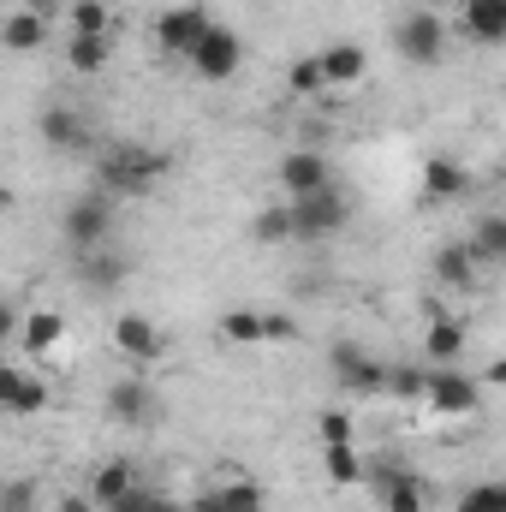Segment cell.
Returning <instances> with one entry per match:
<instances>
[{
	"label": "cell",
	"instance_id": "cell-1",
	"mask_svg": "<svg viewBox=\"0 0 506 512\" xmlns=\"http://www.w3.org/2000/svg\"><path fill=\"white\" fill-rule=\"evenodd\" d=\"M167 173H173V155H167V149H149V143H114V149H102V161H96V179H102L108 197H143V191H155Z\"/></svg>",
	"mask_w": 506,
	"mask_h": 512
},
{
	"label": "cell",
	"instance_id": "cell-2",
	"mask_svg": "<svg viewBox=\"0 0 506 512\" xmlns=\"http://www.w3.org/2000/svg\"><path fill=\"white\" fill-rule=\"evenodd\" d=\"M286 221H292V239L298 245H322V239H334L352 221V203H346V191L322 185L310 197H286Z\"/></svg>",
	"mask_w": 506,
	"mask_h": 512
},
{
	"label": "cell",
	"instance_id": "cell-3",
	"mask_svg": "<svg viewBox=\"0 0 506 512\" xmlns=\"http://www.w3.org/2000/svg\"><path fill=\"white\" fill-rule=\"evenodd\" d=\"M60 233H66L72 256L102 251V245L114 239V197H108V191H90V197L66 203V215H60Z\"/></svg>",
	"mask_w": 506,
	"mask_h": 512
},
{
	"label": "cell",
	"instance_id": "cell-4",
	"mask_svg": "<svg viewBox=\"0 0 506 512\" xmlns=\"http://www.w3.org/2000/svg\"><path fill=\"white\" fill-rule=\"evenodd\" d=\"M215 334H221L227 346H274V340H292V334H298V322H292V316H280V310L233 304V310L215 322Z\"/></svg>",
	"mask_w": 506,
	"mask_h": 512
},
{
	"label": "cell",
	"instance_id": "cell-5",
	"mask_svg": "<svg viewBox=\"0 0 506 512\" xmlns=\"http://www.w3.org/2000/svg\"><path fill=\"white\" fill-rule=\"evenodd\" d=\"M393 48H399L405 66H435L441 48H447V24H441L429 6H411V12L393 24Z\"/></svg>",
	"mask_w": 506,
	"mask_h": 512
},
{
	"label": "cell",
	"instance_id": "cell-6",
	"mask_svg": "<svg viewBox=\"0 0 506 512\" xmlns=\"http://www.w3.org/2000/svg\"><path fill=\"white\" fill-rule=\"evenodd\" d=\"M185 60H191V72H197L203 84H227V78L245 66V42H239V30L209 24V30H203V42H197Z\"/></svg>",
	"mask_w": 506,
	"mask_h": 512
},
{
	"label": "cell",
	"instance_id": "cell-7",
	"mask_svg": "<svg viewBox=\"0 0 506 512\" xmlns=\"http://www.w3.org/2000/svg\"><path fill=\"white\" fill-rule=\"evenodd\" d=\"M423 405H435V411H447V417H477V411H483V382L465 376L459 364H447V370L423 376Z\"/></svg>",
	"mask_w": 506,
	"mask_h": 512
},
{
	"label": "cell",
	"instance_id": "cell-8",
	"mask_svg": "<svg viewBox=\"0 0 506 512\" xmlns=\"http://www.w3.org/2000/svg\"><path fill=\"white\" fill-rule=\"evenodd\" d=\"M328 370H334V382L346 387V393H358V399H376L381 387H387V370H381L364 346H352V340H340L328 352Z\"/></svg>",
	"mask_w": 506,
	"mask_h": 512
},
{
	"label": "cell",
	"instance_id": "cell-9",
	"mask_svg": "<svg viewBox=\"0 0 506 512\" xmlns=\"http://www.w3.org/2000/svg\"><path fill=\"white\" fill-rule=\"evenodd\" d=\"M209 24H215V18H209L203 6H167V12L155 18V42H161L167 54H179V60H185V54L203 42V30H209Z\"/></svg>",
	"mask_w": 506,
	"mask_h": 512
},
{
	"label": "cell",
	"instance_id": "cell-10",
	"mask_svg": "<svg viewBox=\"0 0 506 512\" xmlns=\"http://www.w3.org/2000/svg\"><path fill=\"white\" fill-rule=\"evenodd\" d=\"M322 185H334L322 149H292V155H280V191H286V197H310V191H322Z\"/></svg>",
	"mask_w": 506,
	"mask_h": 512
},
{
	"label": "cell",
	"instance_id": "cell-11",
	"mask_svg": "<svg viewBox=\"0 0 506 512\" xmlns=\"http://www.w3.org/2000/svg\"><path fill=\"white\" fill-rule=\"evenodd\" d=\"M465 346H471L465 322H459V316H447V310H435V316H429V328H423V358H429L435 370H447V364H459V358H465Z\"/></svg>",
	"mask_w": 506,
	"mask_h": 512
},
{
	"label": "cell",
	"instance_id": "cell-12",
	"mask_svg": "<svg viewBox=\"0 0 506 512\" xmlns=\"http://www.w3.org/2000/svg\"><path fill=\"white\" fill-rule=\"evenodd\" d=\"M114 346L126 352L131 364H155V358L167 352L161 328H155L149 316H137V310H126V316H114Z\"/></svg>",
	"mask_w": 506,
	"mask_h": 512
},
{
	"label": "cell",
	"instance_id": "cell-13",
	"mask_svg": "<svg viewBox=\"0 0 506 512\" xmlns=\"http://www.w3.org/2000/svg\"><path fill=\"white\" fill-rule=\"evenodd\" d=\"M376 489H381V512H423V507H429L423 477H417V471H405V465H381Z\"/></svg>",
	"mask_w": 506,
	"mask_h": 512
},
{
	"label": "cell",
	"instance_id": "cell-14",
	"mask_svg": "<svg viewBox=\"0 0 506 512\" xmlns=\"http://www.w3.org/2000/svg\"><path fill=\"white\" fill-rule=\"evenodd\" d=\"M316 66H322V84H328V90H352V84H364L370 54H364L358 42H328V48L316 54Z\"/></svg>",
	"mask_w": 506,
	"mask_h": 512
},
{
	"label": "cell",
	"instance_id": "cell-15",
	"mask_svg": "<svg viewBox=\"0 0 506 512\" xmlns=\"http://www.w3.org/2000/svg\"><path fill=\"white\" fill-rule=\"evenodd\" d=\"M42 42H48V18H42L36 6L0 12V48H6V54H36Z\"/></svg>",
	"mask_w": 506,
	"mask_h": 512
},
{
	"label": "cell",
	"instance_id": "cell-16",
	"mask_svg": "<svg viewBox=\"0 0 506 512\" xmlns=\"http://www.w3.org/2000/svg\"><path fill=\"white\" fill-rule=\"evenodd\" d=\"M465 191H471L465 161H453V155H429L423 161V203H459Z\"/></svg>",
	"mask_w": 506,
	"mask_h": 512
},
{
	"label": "cell",
	"instance_id": "cell-17",
	"mask_svg": "<svg viewBox=\"0 0 506 512\" xmlns=\"http://www.w3.org/2000/svg\"><path fill=\"white\" fill-rule=\"evenodd\" d=\"M36 131H42V143H48V149H84V143H90L84 114H78V108H66V102H48V108L36 114Z\"/></svg>",
	"mask_w": 506,
	"mask_h": 512
},
{
	"label": "cell",
	"instance_id": "cell-18",
	"mask_svg": "<svg viewBox=\"0 0 506 512\" xmlns=\"http://www.w3.org/2000/svg\"><path fill=\"white\" fill-rule=\"evenodd\" d=\"M42 405H48V382H42V376H24V370L6 364V376H0V411H12V417H36Z\"/></svg>",
	"mask_w": 506,
	"mask_h": 512
},
{
	"label": "cell",
	"instance_id": "cell-19",
	"mask_svg": "<svg viewBox=\"0 0 506 512\" xmlns=\"http://www.w3.org/2000/svg\"><path fill=\"white\" fill-rule=\"evenodd\" d=\"M78 280H84L90 292H120V286L131 280V262L114 256L108 245H102V251H84L78 256Z\"/></svg>",
	"mask_w": 506,
	"mask_h": 512
},
{
	"label": "cell",
	"instance_id": "cell-20",
	"mask_svg": "<svg viewBox=\"0 0 506 512\" xmlns=\"http://www.w3.org/2000/svg\"><path fill=\"white\" fill-rule=\"evenodd\" d=\"M459 18H465V30H471L483 48H501L506 42V0H465Z\"/></svg>",
	"mask_w": 506,
	"mask_h": 512
},
{
	"label": "cell",
	"instance_id": "cell-21",
	"mask_svg": "<svg viewBox=\"0 0 506 512\" xmlns=\"http://www.w3.org/2000/svg\"><path fill=\"white\" fill-rule=\"evenodd\" d=\"M126 489H137V465H131V459H108V465H96V477H90L84 495H90L96 507H114Z\"/></svg>",
	"mask_w": 506,
	"mask_h": 512
},
{
	"label": "cell",
	"instance_id": "cell-22",
	"mask_svg": "<svg viewBox=\"0 0 506 512\" xmlns=\"http://www.w3.org/2000/svg\"><path fill=\"white\" fill-rule=\"evenodd\" d=\"M18 340H24V352H54L66 340V316L60 310H30V316H18Z\"/></svg>",
	"mask_w": 506,
	"mask_h": 512
},
{
	"label": "cell",
	"instance_id": "cell-23",
	"mask_svg": "<svg viewBox=\"0 0 506 512\" xmlns=\"http://www.w3.org/2000/svg\"><path fill=\"white\" fill-rule=\"evenodd\" d=\"M465 251H471V262H477V268H495V262H506V215H483V221H477V233L465 239Z\"/></svg>",
	"mask_w": 506,
	"mask_h": 512
},
{
	"label": "cell",
	"instance_id": "cell-24",
	"mask_svg": "<svg viewBox=\"0 0 506 512\" xmlns=\"http://www.w3.org/2000/svg\"><path fill=\"white\" fill-rule=\"evenodd\" d=\"M149 411H155V393H149L143 382H114L108 387V417H114V423H143Z\"/></svg>",
	"mask_w": 506,
	"mask_h": 512
},
{
	"label": "cell",
	"instance_id": "cell-25",
	"mask_svg": "<svg viewBox=\"0 0 506 512\" xmlns=\"http://www.w3.org/2000/svg\"><path fill=\"white\" fill-rule=\"evenodd\" d=\"M209 495H215V512H268V495H262V483H251V477L215 483Z\"/></svg>",
	"mask_w": 506,
	"mask_h": 512
},
{
	"label": "cell",
	"instance_id": "cell-26",
	"mask_svg": "<svg viewBox=\"0 0 506 512\" xmlns=\"http://www.w3.org/2000/svg\"><path fill=\"white\" fill-rule=\"evenodd\" d=\"M322 465H328V483H334V489H358V483L370 477L358 447H322Z\"/></svg>",
	"mask_w": 506,
	"mask_h": 512
},
{
	"label": "cell",
	"instance_id": "cell-27",
	"mask_svg": "<svg viewBox=\"0 0 506 512\" xmlns=\"http://www.w3.org/2000/svg\"><path fill=\"white\" fill-rule=\"evenodd\" d=\"M435 280H441V286H459V292L477 286V262H471V251H465V245H441V251H435Z\"/></svg>",
	"mask_w": 506,
	"mask_h": 512
},
{
	"label": "cell",
	"instance_id": "cell-28",
	"mask_svg": "<svg viewBox=\"0 0 506 512\" xmlns=\"http://www.w3.org/2000/svg\"><path fill=\"white\" fill-rule=\"evenodd\" d=\"M108 54H114V42H108V36H72L66 66H72V72H102V66H108Z\"/></svg>",
	"mask_w": 506,
	"mask_h": 512
},
{
	"label": "cell",
	"instance_id": "cell-29",
	"mask_svg": "<svg viewBox=\"0 0 506 512\" xmlns=\"http://www.w3.org/2000/svg\"><path fill=\"white\" fill-rule=\"evenodd\" d=\"M316 447H358V429H352V417L340 405L316 411Z\"/></svg>",
	"mask_w": 506,
	"mask_h": 512
},
{
	"label": "cell",
	"instance_id": "cell-30",
	"mask_svg": "<svg viewBox=\"0 0 506 512\" xmlns=\"http://www.w3.org/2000/svg\"><path fill=\"white\" fill-rule=\"evenodd\" d=\"M102 512H185V507H179L173 495H161V489H143V483H137V489H126L114 507H102Z\"/></svg>",
	"mask_w": 506,
	"mask_h": 512
},
{
	"label": "cell",
	"instance_id": "cell-31",
	"mask_svg": "<svg viewBox=\"0 0 506 512\" xmlns=\"http://www.w3.org/2000/svg\"><path fill=\"white\" fill-rule=\"evenodd\" d=\"M286 90H292V96H322V90H328V84H322L316 54H298V60L286 66Z\"/></svg>",
	"mask_w": 506,
	"mask_h": 512
},
{
	"label": "cell",
	"instance_id": "cell-32",
	"mask_svg": "<svg viewBox=\"0 0 506 512\" xmlns=\"http://www.w3.org/2000/svg\"><path fill=\"white\" fill-rule=\"evenodd\" d=\"M36 507H42L36 477H6L0 483V512H36Z\"/></svg>",
	"mask_w": 506,
	"mask_h": 512
},
{
	"label": "cell",
	"instance_id": "cell-33",
	"mask_svg": "<svg viewBox=\"0 0 506 512\" xmlns=\"http://www.w3.org/2000/svg\"><path fill=\"white\" fill-rule=\"evenodd\" d=\"M251 233L262 239V245H286V239H292V221H286V203H268V209H256Z\"/></svg>",
	"mask_w": 506,
	"mask_h": 512
},
{
	"label": "cell",
	"instance_id": "cell-34",
	"mask_svg": "<svg viewBox=\"0 0 506 512\" xmlns=\"http://www.w3.org/2000/svg\"><path fill=\"white\" fill-rule=\"evenodd\" d=\"M108 6L102 0H72V36H108Z\"/></svg>",
	"mask_w": 506,
	"mask_h": 512
},
{
	"label": "cell",
	"instance_id": "cell-35",
	"mask_svg": "<svg viewBox=\"0 0 506 512\" xmlns=\"http://www.w3.org/2000/svg\"><path fill=\"white\" fill-rule=\"evenodd\" d=\"M459 512H506V483H477L459 495Z\"/></svg>",
	"mask_w": 506,
	"mask_h": 512
},
{
	"label": "cell",
	"instance_id": "cell-36",
	"mask_svg": "<svg viewBox=\"0 0 506 512\" xmlns=\"http://www.w3.org/2000/svg\"><path fill=\"white\" fill-rule=\"evenodd\" d=\"M381 393H399V399H423V370H411V364L387 370V387H381Z\"/></svg>",
	"mask_w": 506,
	"mask_h": 512
},
{
	"label": "cell",
	"instance_id": "cell-37",
	"mask_svg": "<svg viewBox=\"0 0 506 512\" xmlns=\"http://www.w3.org/2000/svg\"><path fill=\"white\" fill-rule=\"evenodd\" d=\"M12 334H18V310H12V304H6V298H0V346H6V340H12Z\"/></svg>",
	"mask_w": 506,
	"mask_h": 512
},
{
	"label": "cell",
	"instance_id": "cell-38",
	"mask_svg": "<svg viewBox=\"0 0 506 512\" xmlns=\"http://www.w3.org/2000/svg\"><path fill=\"white\" fill-rule=\"evenodd\" d=\"M60 512H102V507H96L90 495H66V501H60Z\"/></svg>",
	"mask_w": 506,
	"mask_h": 512
},
{
	"label": "cell",
	"instance_id": "cell-39",
	"mask_svg": "<svg viewBox=\"0 0 506 512\" xmlns=\"http://www.w3.org/2000/svg\"><path fill=\"white\" fill-rule=\"evenodd\" d=\"M18 209V197H12V185H0V215H12Z\"/></svg>",
	"mask_w": 506,
	"mask_h": 512
},
{
	"label": "cell",
	"instance_id": "cell-40",
	"mask_svg": "<svg viewBox=\"0 0 506 512\" xmlns=\"http://www.w3.org/2000/svg\"><path fill=\"white\" fill-rule=\"evenodd\" d=\"M0 376H6V358H0Z\"/></svg>",
	"mask_w": 506,
	"mask_h": 512
},
{
	"label": "cell",
	"instance_id": "cell-41",
	"mask_svg": "<svg viewBox=\"0 0 506 512\" xmlns=\"http://www.w3.org/2000/svg\"><path fill=\"white\" fill-rule=\"evenodd\" d=\"M30 6H36V0H30Z\"/></svg>",
	"mask_w": 506,
	"mask_h": 512
}]
</instances>
